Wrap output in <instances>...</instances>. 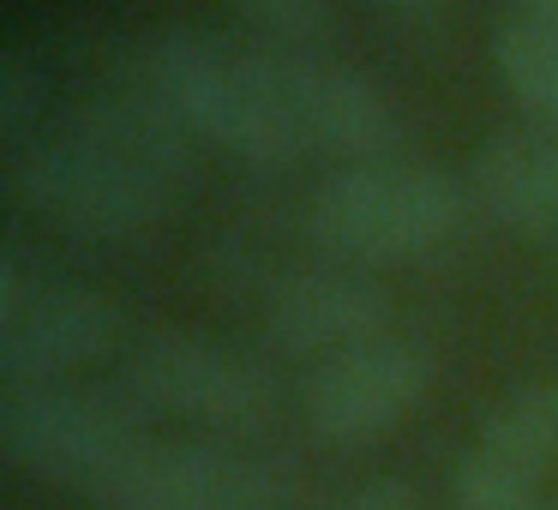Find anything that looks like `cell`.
<instances>
[{
  "mask_svg": "<svg viewBox=\"0 0 558 510\" xmlns=\"http://www.w3.org/2000/svg\"><path fill=\"white\" fill-rule=\"evenodd\" d=\"M385 7H426V0H385Z\"/></svg>",
  "mask_w": 558,
  "mask_h": 510,
  "instance_id": "ac0fdd59",
  "label": "cell"
},
{
  "mask_svg": "<svg viewBox=\"0 0 558 510\" xmlns=\"http://www.w3.org/2000/svg\"><path fill=\"white\" fill-rule=\"evenodd\" d=\"M493 66L510 102L522 109V121L558 133V25L534 19L529 7L505 13L493 31Z\"/></svg>",
  "mask_w": 558,
  "mask_h": 510,
  "instance_id": "4fadbf2b",
  "label": "cell"
},
{
  "mask_svg": "<svg viewBox=\"0 0 558 510\" xmlns=\"http://www.w3.org/2000/svg\"><path fill=\"white\" fill-rule=\"evenodd\" d=\"M541 510H546V505H541Z\"/></svg>",
  "mask_w": 558,
  "mask_h": 510,
  "instance_id": "d6986e66",
  "label": "cell"
},
{
  "mask_svg": "<svg viewBox=\"0 0 558 510\" xmlns=\"http://www.w3.org/2000/svg\"><path fill=\"white\" fill-rule=\"evenodd\" d=\"M138 90L193 145H210L246 169H289L306 157L270 49H241L205 31H157L138 49Z\"/></svg>",
  "mask_w": 558,
  "mask_h": 510,
  "instance_id": "7a4b0ae2",
  "label": "cell"
},
{
  "mask_svg": "<svg viewBox=\"0 0 558 510\" xmlns=\"http://www.w3.org/2000/svg\"><path fill=\"white\" fill-rule=\"evenodd\" d=\"M121 390L150 421H181L205 438H253L277 414L265 366L193 330H145L121 361Z\"/></svg>",
  "mask_w": 558,
  "mask_h": 510,
  "instance_id": "5b68a950",
  "label": "cell"
},
{
  "mask_svg": "<svg viewBox=\"0 0 558 510\" xmlns=\"http://www.w3.org/2000/svg\"><path fill=\"white\" fill-rule=\"evenodd\" d=\"M534 19H546V25H558V0H522Z\"/></svg>",
  "mask_w": 558,
  "mask_h": 510,
  "instance_id": "e0dca14e",
  "label": "cell"
},
{
  "mask_svg": "<svg viewBox=\"0 0 558 510\" xmlns=\"http://www.w3.org/2000/svg\"><path fill=\"white\" fill-rule=\"evenodd\" d=\"M558 474V378L517 385L457 462V510H541Z\"/></svg>",
  "mask_w": 558,
  "mask_h": 510,
  "instance_id": "30bf717a",
  "label": "cell"
},
{
  "mask_svg": "<svg viewBox=\"0 0 558 510\" xmlns=\"http://www.w3.org/2000/svg\"><path fill=\"white\" fill-rule=\"evenodd\" d=\"M469 198L505 234L558 246V133L546 126H505L469 157Z\"/></svg>",
  "mask_w": 558,
  "mask_h": 510,
  "instance_id": "7c38bea8",
  "label": "cell"
},
{
  "mask_svg": "<svg viewBox=\"0 0 558 510\" xmlns=\"http://www.w3.org/2000/svg\"><path fill=\"white\" fill-rule=\"evenodd\" d=\"M109 510H282V474L229 438L150 445Z\"/></svg>",
  "mask_w": 558,
  "mask_h": 510,
  "instance_id": "8fae6325",
  "label": "cell"
},
{
  "mask_svg": "<svg viewBox=\"0 0 558 510\" xmlns=\"http://www.w3.org/2000/svg\"><path fill=\"white\" fill-rule=\"evenodd\" d=\"M469 210H474L469 181L409 157H390V162H361V169H330L306 198V234L337 265L390 270L445 253L462 234Z\"/></svg>",
  "mask_w": 558,
  "mask_h": 510,
  "instance_id": "3957f363",
  "label": "cell"
},
{
  "mask_svg": "<svg viewBox=\"0 0 558 510\" xmlns=\"http://www.w3.org/2000/svg\"><path fill=\"white\" fill-rule=\"evenodd\" d=\"M121 342V306L90 282L37 277L25 253L0 258V378L54 385L78 378Z\"/></svg>",
  "mask_w": 558,
  "mask_h": 510,
  "instance_id": "8992f818",
  "label": "cell"
},
{
  "mask_svg": "<svg viewBox=\"0 0 558 510\" xmlns=\"http://www.w3.org/2000/svg\"><path fill=\"white\" fill-rule=\"evenodd\" d=\"M258 31V49H318L330 25V0H229Z\"/></svg>",
  "mask_w": 558,
  "mask_h": 510,
  "instance_id": "5bb4252c",
  "label": "cell"
},
{
  "mask_svg": "<svg viewBox=\"0 0 558 510\" xmlns=\"http://www.w3.org/2000/svg\"><path fill=\"white\" fill-rule=\"evenodd\" d=\"M150 445V414L121 385L54 378L0 390V450L43 486L114 498Z\"/></svg>",
  "mask_w": 558,
  "mask_h": 510,
  "instance_id": "277c9868",
  "label": "cell"
},
{
  "mask_svg": "<svg viewBox=\"0 0 558 510\" xmlns=\"http://www.w3.org/2000/svg\"><path fill=\"white\" fill-rule=\"evenodd\" d=\"M390 318H397V301H390V289L373 270L318 258L306 270H289L270 289L265 337L277 354L318 366V361H337V354L361 349V342L390 337Z\"/></svg>",
  "mask_w": 558,
  "mask_h": 510,
  "instance_id": "9c48e42d",
  "label": "cell"
},
{
  "mask_svg": "<svg viewBox=\"0 0 558 510\" xmlns=\"http://www.w3.org/2000/svg\"><path fill=\"white\" fill-rule=\"evenodd\" d=\"M43 121H49V114H43L37 73H31V61L19 49H7L0 54V138H7V150L25 145Z\"/></svg>",
  "mask_w": 558,
  "mask_h": 510,
  "instance_id": "9a60e30c",
  "label": "cell"
},
{
  "mask_svg": "<svg viewBox=\"0 0 558 510\" xmlns=\"http://www.w3.org/2000/svg\"><path fill=\"white\" fill-rule=\"evenodd\" d=\"M13 193L78 241H145L193 186V138L145 97H97L7 150Z\"/></svg>",
  "mask_w": 558,
  "mask_h": 510,
  "instance_id": "6da1fadb",
  "label": "cell"
},
{
  "mask_svg": "<svg viewBox=\"0 0 558 510\" xmlns=\"http://www.w3.org/2000/svg\"><path fill=\"white\" fill-rule=\"evenodd\" d=\"M433 390V354L414 337H378L318 361L301 385V421L325 450H361L390 438Z\"/></svg>",
  "mask_w": 558,
  "mask_h": 510,
  "instance_id": "52a82bcc",
  "label": "cell"
},
{
  "mask_svg": "<svg viewBox=\"0 0 558 510\" xmlns=\"http://www.w3.org/2000/svg\"><path fill=\"white\" fill-rule=\"evenodd\" d=\"M325 510H421V498L402 481H366V486H354V493L330 498Z\"/></svg>",
  "mask_w": 558,
  "mask_h": 510,
  "instance_id": "2e32d148",
  "label": "cell"
},
{
  "mask_svg": "<svg viewBox=\"0 0 558 510\" xmlns=\"http://www.w3.org/2000/svg\"><path fill=\"white\" fill-rule=\"evenodd\" d=\"M289 90V109L301 121L306 150L330 157L337 169H361V162H390L402 157V109L385 85L361 73V66L337 61L325 49H270Z\"/></svg>",
  "mask_w": 558,
  "mask_h": 510,
  "instance_id": "ba28073f",
  "label": "cell"
}]
</instances>
